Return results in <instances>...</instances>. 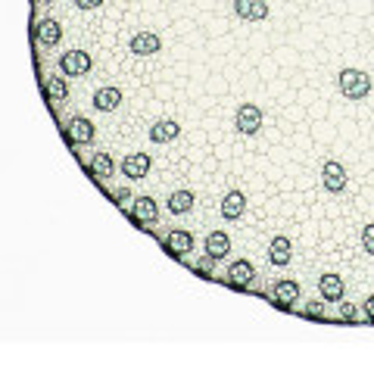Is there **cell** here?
<instances>
[{"instance_id": "obj_1", "label": "cell", "mask_w": 374, "mask_h": 374, "mask_svg": "<svg viewBox=\"0 0 374 374\" xmlns=\"http://www.w3.org/2000/svg\"><path fill=\"white\" fill-rule=\"evenodd\" d=\"M337 88L343 97H350V100H365L371 94V75L368 72H362V69H343L337 75Z\"/></svg>"}, {"instance_id": "obj_2", "label": "cell", "mask_w": 374, "mask_h": 374, "mask_svg": "<svg viewBox=\"0 0 374 374\" xmlns=\"http://www.w3.org/2000/svg\"><path fill=\"white\" fill-rule=\"evenodd\" d=\"M91 66H94V59L88 50H66L63 57H59V72H63V75L82 78L91 72Z\"/></svg>"}, {"instance_id": "obj_3", "label": "cell", "mask_w": 374, "mask_h": 374, "mask_svg": "<svg viewBox=\"0 0 374 374\" xmlns=\"http://www.w3.org/2000/svg\"><path fill=\"white\" fill-rule=\"evenodd\" d=\"M234 125H237L240 135H256L262 128V110L256 103H240L234 112Z\"/></svg>"}, {"instance_id": "obj_4", "label": "cell", "mask_w": 374, "mask_h": 374, "mask_svg": "<svg viewBox=\"0 0 374 374\" xmlns=\"http://www.w3.org/2000/svg\"><path fill=\"white\" fill-rule=\"evenodd\" d=\"M346 181H350V175H346L343 163H337V159H327L322 165V184L327 193H343L346 190Z\"/></svg>"}, {"instance_id": "obj_5", "label": "cell", "mask_w": 374, "mask_h": 374, "mask_svg": "<svg viewBox=\"0 0 374 374\" xmlns=\"http://www.w3.org/2000/svg\"><path fill=\"white\" fill-rule=\"evenodd\" d=\"M131 218L137 222V228H150V225H156V218H159V206H156V200L147 193V197H137L135 200V209H131Z\"/></svg>"}, {"instance_id": "obj_6", "label": "cell", "mask_w": 374, "mask_h": 374, "mask_svg": "<svg viewBox=\"0 0 374 374\" xmlns=\"http://www.w3.org/2000/svg\"><path fill=\"white\" fill-rule=\"evenodd\" d=\"M128 50L135 53V57H153V53L163 50V38L153 35V31H137V35L131 38Z\"/></svg>"}, {"instance_id": "obj_7", "label": "cell", "mask_w": 374, "mask_h": 374, "mask_svg": "<svg viewBox=\"0 0 374 374\" xmlns=\"http://www.w3.org/2000/svg\"><path fill=\"white\" fill-rule=\"evenodd\" d=\"M150 153H128L122 159V172L131 178V181H140V178L150 175Z\"/></svg>"}, {"instance_id": "obj_8", "label": "cell", "mask_w": 374, "mask_h": 374, "mask_svg": "<svg viewBox=\"0 0 374 374\" xmlns=\"http://www.w3.org/2000/svg\"><path fill=\"white\" fill-rule=\"evenodd\" d=\"M234 13L244 22H262L269 16V3L265 0H234Z\"/></svg>"}, {"instance_id": "obj_9", "label": "cell", "mask_w": 374, "mask_h": 374, "mask_svg": "<svg viewBox=\"0 0 374 374\" xmlns=\"http://www.w3.org/2000/svg\"><path fill=\"white\" fill-rule=\"evenodd\" d=\"M218 209H222V218H225V222H237V218L246 212V197H244V190H228V193L222 197V206H218Z\"/></svg>"}, {"instance_id": "obj_10", "label": "cell", "mask_w": 374, "mask_h": 374, "mask_svg": "<svg viewBox=\"0 0 374 374\" xmlns=\"http://www.w3.org/2000/svg\"><path fill=\"white\" fill-rule=\"evenodd\" d=\"M297 299H299V284L297 280H290V278H284V280H278L275 284V293H271L269 303H278L280 309H290Z\"/></svg>"}, {"instance_id": "obj_11", "label": "cell", "mask_w": 374, "mask_h": 374, "mask_svg": "<svg viewBox=\"0 0 374 374\" xmlns=\"http://www.w3.org/2000/svg\"><path fill=\"white\" fill-rule=\"evenodd\" d=\"M253 278H256V269H253L250 259H237V262H231V269H228L231 287L244 290V287H250V284H253Z\"/></svg>"}, {"instance_id": "obj_12", "label": "cell", "mask_w": 374, "mask_h": 374, "mask_svg": "<svg viewBox=\"0 0 374 374\" xmlns=\"http://www.w3.org/2000/svg\"><path fill=\"white\" fill-rule=\"evenodd\" d=\"M343 278L340 275H331V271H327V275H322L318 278V293H322V299L324 303H340V299H343Z\"/></svg>"}, {"instance_id": "obj_13", "label": "cell", "mask_w": 374, "mask_h": 374, "mask_svg": "<svg viewBox=\"0 0 374 374\" xmlns=\"http://www.w3.org/2000/svg\"><path fill=\"white\" fill-rule=\"evenodd\" d=\"M190 250H193V234L190 231H172L169 237H165V253H169V256L184 259Z\"/></svg>"}, {"instance_id": "obj_14", "label": "cell", "mask_w": 374, "mask_h": 374, "mask_svg": "<svg viewBox=\"0 0 374 374\" xmlns=\"http://www.w3.org/2000/svg\"><path fill=\"white\" fill-rule=\"evenodd\" d=\"M269 259H271V265H278V269L290 265V259H293V244H290V237L278 234V237L271 240V246H269Z\"/></svg>"}, {"instance_id": "obj_15", "label": "cell", "mask_w": 374, "mask_h": 374, "mask_svg": "<svg viewBox=\"0 0 374 374\" xmlns=\"http://www.w3.org/2000/svg\"><path fill=\"white\" fill-rule=\"evenodd\" d=\"M181 135V125L175 122V119H159L156 125H150V140L153 144H169V140H175Z\"/></svg>"}, {"instance_id": "obj_16", "label": "cell", "mask_w": 374, "mask_h": 374, "mask_svg": "<svg viewBox=\"0 0 374 374\" xmlns=\"http://www.w3.org/2000/svg\"><path fill=\"white\" fill-rule=\"evenodd\" d=\"M122 106V91L119 88H100L94 94V110L97 112H116Z\"/></svg>"}, {"instance_id": "obj_17", "label": "cell", "mask_w": 374, "mask_h": 374, "mask_svg": "<svg viewBox=\"0 0 374 374\" xmlns=\"http://www.w3.org/2000/svg\"><path fill=\"white\" fill-rule=\"evenodd\" d=\"M35 35L44 47H57L59 41H63V25H59L57 19H41L38 29H35Z\"/></svg>"}, {"instance_id": "obj_18", "label": "cell", "mask_w": 374, "mask_h": 374, "mask_svg": "<svg viewBox=\"0 0 374 374\" xmlns=\"http://www.w3.org/2000/svg\"><path fill=\"white\" fill-rule=\"evenodd\" d=\"M66 131H69V140H72V144H91L94 135H97V131H94V122H91V119H84V116L72 119Z\"/></svg>"}, {"instance_id": "obj_19", "label": "cell", "mask_w": 374, "mask_h": 374, "mask_svg": "<svg viewBox=\"0 0 374 374\" xmlns=\"http://www.w3.org/2000/svg\"><path fill=\"white\" fill-rule=\"evenodd\" d=\"M206 253L212 259H225L231 253V237L225 231H209L206 234Z\"/></svg>"}, {"instance_id": "obj_20", "label": "cell", "mask_w": 374, "mask_h": 374, "mask_svg": "<svg viewBox=\"0 0 374 374\" xmlns=\"http://www.w3.org/2000/svg\"><path fill=\"white\" fill-rule=\"evenodd\" d=\"M193 203H197V197H193L190 190H175L169 197V212L172 216H187V212L193 209Z\"/></svg>"}, {"instance_id": "obj_21", "label": "cell", "mask_w": 374, "mask_h": 374, "mask_svg": "<svg viewBox=\"0 0 374 374\" xmlns=\"http://www.w3.org/2000/svg\"><path fill=\"white\" fill-rule=\"evenodd\" d=\"M44 94H47V100H53V103H63V100L69 97V84H66V78L50 75L44 82Z\"/></svg>"}, {"instance_id": "obj_22", "label": "cell", "mask_w": 374, "mask_h": 374, "mask_svg": "<svg viewBox=\"0 0 374 374\" xmlns=\"http://www.w3.org/2000/svg\"><path fill=\"white\" fill-rule=\"evenodd\" d=\"M91 175L100 178V181H106V178L112 175V156L110 153H97V156L91 159Z\"/></svg>"}, {"instance_id": "obj_23", "label": "cell", "mask_w": 374, "mask_h": 374, "mask_svg": "<svg viewBox=\"0 0 374 374\" xmlns=\"http://www.w3.org/2000/svg\"><path fill=\"white\" fill-rule=\"evenodd\" d=\"M303 315H306V318H322V322H327V315H324V299H312V303H306Z\"/></svg>"}, {"instance_id": "obj_24", "label": "cell", "mask_w": 374, "mask_h": 374, "mask_svg": "<svg viewBox=\"0 0 374 374\" xmlns=\"http://www.w3.org/2000/svg\"><path fill=\"white\" fill-rule=\"evenodd\" d=\"M216 262H218V259H212L209 253H206V256L200 259L197 265H193V271H197V275H203V278H209V275H212V269H216Z\"/></svg>"}, {"instance_id": "obj_25", "label": "cell", "mask_w": 374, "mask_h": 374, "mask_svg": "<svg viewBox=\"0 0 374 374\" xmlns=\"http://www.w3.org/2000/svg\"><path fill=\"white\" fill-rule=\"evenodd\" d=\"M362 250L368 256H374V225H365L362 228Z\"/></svg>"}, {"instance_id": "obj_26", "label": "cell", "mask_w": 374, "mask_h": 374, "mask_svg": "<svg viewBox=\"0 0 374 374\" xmlns=\"http://www.w3.org/2000/svg\"><path fill=\"white\" fill-rule=\"evenodd\" d=\"M340 322H356V306L346 303V299H340Z\"/></svg>"}, {"instance_id": "obj_27", "label": "cell", "mask_w": 374, "mask_h": 374, "mask_svg": "<svg viewBox=\"0 0 374 374\" xmlns=\"http://www.w3.org/2000/svg\"><path fill=\"white\" fill-rule=\"evenodd\" d=\"M112 200H116L119 206H125V203H128V200H135V197H131V190H128V187H122V190H116V193H112Z\"/></svg>"}, {"instance_id": "obj_28", "label": "cell", "mask_w": 374, "mask_h": 374, "mask_svg": "<svg viewBox=\"0 0 374 374\" xmlns=\"http://www.w3.org/2000/svg\"><path fill=\"white\" fill-rule=\"evenodd\" d=\"M78 10H100L103 6V0H75Z\"/></svg>"}, {"instance_id": "obj_29", "label": "cell", "mask_w": 374, "mask_h": 374, "mask_svg": "<svg viewBox=\"0 0 374 374\" xmlns=\"http://www.w3.org/2000/svg\"><path fill=\"white\" fill-rule=\"evenodd\" d=\"M365 318H368V322L374 324V293H371L368 299H365Z\"/></svg>"}]
</instances>
